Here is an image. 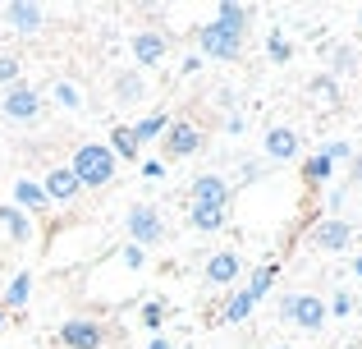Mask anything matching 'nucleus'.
Listing matches in <instances>:
<instances>
[{"label":"nucleus","mask_w":362,"mask_h":349,"mask_svg":"<svg viewBox=\"0 0 362 349\" xmlns=\"http://www.w3.org/2000/svg\"><path fill=\"white\" fill-rule=\"evenodd\" d=\"M247 23H252V9L234 5V0H221L216 14H211V23L193 28V42H197V51L211 55V60H239Z\"/></svg>","instance_id":"nucleus-1"},{"label":"nucleus","mask_w":362,"mask_h":349,"mask_svg":"<svg viewBox=\"0 0 362 349\" xmlns=\"http://www.w3.org/2000/svg\"><path fill=\"white\" fill-rule=\"evenodd\" d=\"M69 171L83 188H106V184H115V156H110L106 143H83L74 152Z\"/></svg>","instance_id":"nucleus-2"},{"label":"nucleus","mask_w":362,"mask_h":349,"mask_svg":"<svg viewBox=\"0 0 362 349\" xmlns=\"http://www.w3.org/2000/svg\"><path fill=\"white\" fill-rule=\"evenodd\" d=\"M110 326L97 322V317H69V322H60V331H55V341H60L64 349H101L110 341Z\"/></svg>","instance_id":"nucleus-3"},{"label":"nucleus","mask_w":362,"mask_h":349,"mask_svg":"<svg viewBox=\"0 0 362 349\" xmlns=\"http://www.w3.org/2000/svg\"><path fill=\"white\" fill-rule=\"evenodd\" d=\"M280 317H284V322H293V326H303V331H321L326 317H330V308H326V299H321V294H284Z\"/></svg>","instance_id":"nucleus-4"},{"label":"nucleus","mask_w":362,"mask_h":349,"mask_svg":"<svg viewBox=\"0 0 362 349\" xmlns=\"http://www.w3.org/2000/svg\"><path fill=\"white\" fill-rule=\"evenodd\" d=\"M0 115L14 120V125H33L37 115H42V92L33 88V83H9L5 88V101H0Z\"/></svg>","instance_id":"nucleus-5"},{"label":"nucleus","mask_w":362,"mask_h":349,"mask_svg":"<svg viewBox=\"0 0 362 349\" xmlns=\"http://www.w3.org/2000/svg\"><path fill=\"white\" fill-rule=\"evenodd\" d=\"M197 152H202V129L188 125V120L165 125V138H160V156H165V161H188V156H197Z\"/></svg>","instance_id":"nucleus-6"},{"label":"nucleus","mask_w":362,"mask_h":349,"mask_svg":"<svg viewBox=\"0 0 362 349\" xmlns=\"http://www.w3.org/2000/svg\"><path fill=\"white\" fill-rule=\"evenodd\" d=\"M124 225H129V234H133V248H151V244L165 239V221H160V212H156V207H147V202L129 207Z\"/></svg>","instance_id":"nucleus-7"},{"label":"nucleus","mask_w":362,"mask_h":349,"mask_svg":"<svg viewBox=\"0 0 362 349\" xmlns=\"http://www.w3.org/2000/svg\"><path fill=\"white\" fill-rule=\"evenodd\" d=\"M129 46H133V60H138V74L151 69V64H160V60L170 55V37L156 33V28H138Z\"/></svg>","instance_id":"nucleus-8"},{"label":"nucleus","mask_w":362,"mask_h":349,"mask_svg":"<svg viewBox=\"0 0 362 349\" xmlns=\"http://www.w3.org/2000/svg\"><path fill=\"white\" fill-rule=\"evenodd\" d=\"M312 244H317L321 253H344L349 244H354V225H349L344 216H326V221L312 225Z\"/></svg>","instance_id":"nucleus-9"},{"label":"nucleus","mask_w":362,"mask_h":349,"mask_svg":"<svg viewBox=\"0 0 362 349\" xmlns=\"http://www.w3.org/2000/svg\"><path fill=\"white\" fill-rule=\"evenodd\" d=\"M230 202V184L225 175H197L193 188H188V207H211V212H225Z\"/></svg>","instance_id":"nucleus-10"},{"label":"nucleus","mask_w":362,"mask_h":349,"mask_svg":"<svg viewBox=\"0 0 362 349\" xmlns=\"http://www.w3.org/2000/svg\"><path fill=\"white\" fill-rule=\"evenodd\" d=\"M0 14H5V23L14 28V33H42L46 9H42V5H33V0H9Z\"/></svg>","instance_id":"nucleus-11"},{"label":"nucleus","mask_w":362,"mask_h":349,"mask_svg":"<svg viewBox=\"0 0 362 349\" xmlns=\"http://www.w3.org/2000/svg\"><path fill=\"white\" fill-rule=\"evenodd\" d=\"M42 193L51 198V202H74V198L83 193V184L74 179L69 166H55V171H46V184H42Z\"/></svg>","instance_id":"nucleus-12"},{"label":"nucleus","mask_w":362,"mask_h":349,"mask_svg":"<svg viewBox=\"0 0 362 349\" xmlns=\"http://www.w3.org/2000/svg\"><path fill=\"white\" fill-rule=\"evenodd\" d=\"M239 271H243L239 253L225 248V253H216V258L206 262V285H216V290H221V285H234V276H239Z\"/></svg>","instance_id":"nucleus-13"},{"label":"nucleus","mask_w":362,"mask_h":349,"mask_svg":"<svg viewBox=\"0 0 362 349\" xmlns=\"http://www.w3.org/2000/svg\"><path fill=\"white\" fill-rule=\"evenodd\" d=\"M115 101H124V106H138V101H147V79H142L138 69H119V74H115Z\"/></svg>","instance_id":"nucleus-14"},{"label":"nucleus","mask_w":362,"mask_h":349,"mask_svg":"<svg viewBox=\"0 0 362 349\" xmlns=\"http://www.w3.org/2000/svg\"><path fill=\"white\" fill-rule=\"evenodd\" d=\"M0 225L9 230V239H14V244H28V239H33V216H28V212H18L14 202H5V207H0Z\"/></svg>","instance_id":"nucleus-15"},{"label":"nucleus","mask_w":362,"mask_h":349,"mask_svg":"<svg viewBox=\"0 0 362 349\" xmlns=\"http://www.w3.org/2000/svg\"><path fill=\"white\" fill-rule=\"evenodd\" d=\"M266 156H271V161L298 156V134H293V129H271V134H266Z\"/></svg>","instance_id":"nucleus-16"},{"label":"nucleus","mask_w":362,"mask_h":349,"mask_svg":"<svg viewBox=\"0 0 362 349\" xmlns=\"http://www.w3.org/2000/svg\"><path fill=\"white\" fill-rule=\"evenodd\" d=\"M14 207H18V212H23V207H28V212H46V207H51V198L42 193V184L18 179V184H14Z\"/></svg>","instance_id":"nucleus-17"},{"label":"nucleus","mask_w":362,"mask_h":349,"mask_svg":"<svg viewBox=\"0 0 362 349\" xmlns=\"http://www.w3.org/2000/svg\"><path fill=\"white\" fill-rule=\"evenodd\" d=\"M165 125H170V115H165V110H156V115H142L138 120V125H129V134H133V143H151V138H156V134H165Z\"/></svg>","instance_id":"nucleus-18"},{"label":"nucleus","mask_w":362,"mask_h":349,"mask_svg":"<svg viewBox=\"0 0 362 349\" xmlns=\"http://www.w3.org/2000/svg\"><path fill=\"white\" fill-rule=\"evenodd\" d=\"M28 294H33V276H28V271H18V276L9 280V290L0 294V313H5V308H23Z\"/></svg>","instance_id":"nucleus-19"},{"label":"nucleus","mask_w":362,"mask_h":349,"mask_svg":"<svg viewBox=\"0 0 362 349\" xmlns=\"http://www.w3.org/2000/svg\"><path fill=\"white\" fill-rule=\"evenodd\" d=\"M51 101H55L60 110H83V92H78V83L55 79V83H51Z\"/></svg>","instance_id":"nucleus-20"},{"label":"nucleus","mask_w":362,"mask_h":349,"mask_svg":"<svg viewBox=\"0 0 362 349\" xmlns=\"http://www.w3.org/2000/svg\"><path fill=\"white\" fill-rule=\"evenodd\" d=\"M271 285H275V262H266V267H257V271H252V280H247V290H243V294L252 299V308L266 299V290H271Z\"/></svg>","instance_id":"nucleus-21"},{"label":"nucleus","mask_w":362,"mask_h":349,"mask_svg":"<svg viewBox=\"0 0 362 349\" xmlns=\"http://www.w3.org/2000/svg\"><path fill=\"white\" fill-rule=\"evenodd\" d=\"M266 55H271V64H289L293 60V42L280 33V28H271V33H266Z\"/></svg>","instance_id":"nucleus-22"},{"label":"nucleus","mask_w":362,"mask_h":349,"mask_svg":"<svg viewBox=\"0 0 362 349\" xmlns=\"http://www.w3.org/2000/svg\"><path fill=\"white\" fill-rule=\"evenodd\" d=\"M110 156H124V161H138V143H133V134H129V125H119V129H110Z\"/></svg>","instance_id":"nucleus-23"},{"label":"nucleus","mask_w":362,"mask_h":349,"mask_svg":"<svg viewBox=\"0 0 362 349\" xmlns=\"http://www.w3.org/2000/svg\"><path fill=\"white\" fill-rule=\"evenodd\" d=\"M330 171H335V161H330V156H312V161L303 166V184H308V188H321L330 179Z\"/></svg>","instance_id":"nucleus-24"},{"label":"nucleus","mask_w":362,"mask_h":349,"mask_svg":"<svg viewBox=\"0 0 362 349\" xmlns=\"http://www.w3.org/2000/svg\"><path fill=\"white\" fill-rule=\"evenodd\" d=\"M188 225H193V230H221L225 225V212H211V207H188Z\"/></svg>","instance_id":"nucleus-25"},{"label":"nucleus","mask_w":362,"mask_h":349,"mask_svg":"<svg viewBox=\"0 0 362 349\" xmlns=\"http://www.w3.org/2000/svg\"><path fill=\"white\" fill-rule=\"evenodd\" d=\"M308 92H312L317 101H326V106H335V101H339V83L330 79V74H317V79L308 83Z\"/></svg>","instance_id":"nucleus-26"},{"label":"nucleus","mask_w":362,"mask_h":349,"mask_svg":"<svg viewBox=\"0 0 362 349\" xmlns=\"http://www.w3.org/2000/svg\"><path fill=\"white\" fill-rule=\"evenodd\" d=\"M330 69L335 74H354L358 69V51L354 46H335V51H330ZM335 74H330V79H335Z\"/></svg>","instance_id":"nucleus-27"},{"label":"nucleus","mask_w":362,"mask_h":349,"mask_svg":"<svg viewBox=\"0 0 362 349\" xmlns=\"http://www.w3.org/2000/svg\"><path fill=\"white\" fill-rule=\"evenodd\" d=\"M160 322H165V304L151 299V304L142 308V326H147V331H160Z\"/></svg>","instance_id":"nucleus-28"},{"label":"nucleus","mask_w":362,"mask_h":349,"mask_svg":"<svg viewBox=\"0 0 362 349\" xmlns=\"http://www.w3.org/2000/svg\"><path fill=\"white\" fill-rule=\"evenodd\" d=\"M18 74H23V60L18 55H0V83H18Z\"/></svg>","instance_id":"nucleus-29"},{"label":"nucleus","mask_w":362,"mask_h":349,"mask_svg":"<svg viewBox=\"0 0 362 349\" xmlns=\"http://www.w3.org/2000/svg\"><path fill=\"white\" fill-rule=\"evenodd\" d=\"M321 156H330V161H344V156H354V152H349V143H344V138H339V143H330V147H326V152H321Z\"/></svg>","instance_id":"nucleus-30"},{"label":"nucleus","mask_w":362,"mask_h":349,"mask_svg":"<svg viewBox=\"0 0 362 349\" xmlns=\"http://www.w3.org/2000/svg\"><path fill=\"white\" fill-rule=\"evenodd\" d=\"M124 267H147V253L142 248H124Z\"/></svg>","instance_id":"nucleus-31"},{"label":"nucleus","mask_w":362,"mask_h":349,"mask_svg":"<svg viewBox=\"0 0 362 349\" xmlns=\"http://www.w3.org/2000/svg\"><path fill=\"white\" fill-rule=\"evenodd\" d=\"M349 179H354V184H362V152L349 156Z\"/></svg>","instance_id":"nucleus-32"},{"label":"nucleus","mask_w":362,"mask_h":349,"mask_svg":"<svg viewBox=\"0 0 362 349\" xmlns=\"http://www.w3.org/2000/svg\"><path fill=\"white\" fill-rule=\"evenodd\" d=\"M160 175H165V166H160V161H147V166H142V179H160Z\"/></svg>","instance_id":"nucleus-33"},{"label":"nucleus","mask_w":362,"mask_h":349,"mask_svg":"<svg viewBox=\"0 0 362 349\" xmlns=\"http://www.w3.org/2000/svg\"><path fill=\"white\" fill-rule=\"evenodd\" d=\"M330 308V313H339V317H344L349 313V294H335V304H326Z\"/></svg>","instance_id":"nucleus-34"},{"label":"nucleus","mask_w":362,"mask_h":349,"mask_svg":"<svg viewBox=\"0 0 362 349\" xmlns=\"http://www.w3.org/2000/svg\"><path fill=\"white\" fill-rule=\"evenodd\" d=\"M147 349H175V345H170V341H165V336H156V341H151Z\"/></svg>","instance_id":"nucleus-35"},{"label":"nucleus","mask_w":362,"mask_h":349,"mask_svg":"<svg viewBox=\"0 0 362 349\" xmlns=\"http://www.w3.org/2000/svg\"><path fill=\"white\" fill-rule=\"evenodd\" d=\"M358 28H362V5H358Z\"/></svg>","instance_id":"nucleus-36"},{"label":"nucleus","mask_w":362,"mask_h":349,"mask_svg":"<svg viewBox=\"0 0 362 349\" xmlns=\"http://www.w3.org/2000/svg\"><path fill=\"white\" fill-rule=\"evenodd\" d=\"M0 331H5V313H0Z\"/></svg>","instance_id":"nucleus-37"},{"label":"nucleus","mask_w":362,"mask_h":349,"mask_svg":"<svg viewBox=\"0 0 362 349\" xmlns=\"http://www.w3.org/2000/svg\"><path fill=\"white\" fill-rule=\"evenodd\" d=\"M358 276H362V258H358Z\"/></svg>","instance_id":"nucleus-38"},{"label":"nucleus","mask_w":362,"mask_h":349,"mask_svg":"<svg viewBox=\"0 0 362 349\" xmlns=\"http://www.w3.org/2000/svg\"><path fill=\"white\" fill-rule=\"evenodd\" d=\"M271 349H289V345H271Z\"/></svg>","instance_id":"nucleus-39"}]
</instances>
